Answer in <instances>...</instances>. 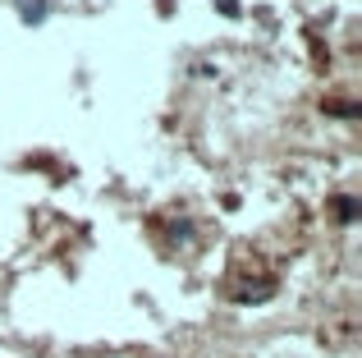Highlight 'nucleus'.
<instances>
[{"instance_id": "obj_1", "label": "nucleus", "mask_w": 362, "mask_h": 358, "mask_svg": "<svg viewBox=\"0 0 362 358\" xmlns=\"http://www.w3.org/2000/svg\"><path fill=\"white\" fill-rule=\"evenodd\" d=\"M339 216H344V221H358V202L354 197H339Z\"/></svg>"}]
</instances>
